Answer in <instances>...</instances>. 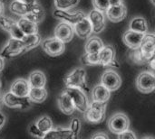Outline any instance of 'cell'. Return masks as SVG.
<instances>
[{
  "label": "cell",
  "instance_id": "1",
  "mask_svg": "<svg viewBox=\"0 0 155 139\" xmlns=\"http://www.w3.org/2000/svg\"><path fill=\"white\" fill-rule=\"evenodd\" d=\"M64 84L66 87L81 88L84 91H88V86L86 83V71L84 68H76L69 72L64 78Z\"/></svg>",
  "mask_w": 155,
  "mask_h": 139
},
{
  "label": "cell",
  "instance_id": "2",
  "mask_svg": "<svg viewBox=\"0 0 155 139\" xmlns=\"http://www.w3.org/2000/svg\"><path fill=\"white\" fill-rule=\"evenodd\" d=\"M107 102H98V101H92L88 109L86 110L85 119L93 124H98L104 121L105 117V110H106Z\"/></svg>",
  "mask_w": 155,
  "mask_h": 139
},
{
  "label": "cell",
  "instance_id": "3",
  "mask_svg": "<svg viewBox=\"0 0 155 139\" xmlns=\"http://www.w3.org/2000/svg\"><path fill=\"white\" fill-rule=\"evenodd\" d=\"M65 91L72 98L76 109L82 113H85L90 106L85 91L81 88H76V87H66Z\"/></svg>",
  "mask_w": 155,
  "mask_h": 139
},
{
  "label": "cell",
  "instance_id": "4",
  "mask_svg": "<svg viewBox=\"0 0 155 139\" xmlns=\"http://www.w3.org/2000/svg\"><path fill=\"white\" fill-rule=\"evenodd\" d=\"M130 128V119L128 116L123 112L114 114L108 120V128L114 134H121Z\"/></svg>",
  "mask_w": 155,
  "mask_h": 139
},
{
  "label": "cell",
  "instance_id": "5",
  "mask_svg": "<svg viewBox=\"0 0 155 139\" xmlns=\"http://www.w3.org/2000/svg\"><path fill=\"white\" fill-rule=\"evenodd\" d=\"M3 103L11 109H26L31 107L33 101L29 97H19L9 91L3 96Z\"/></svg>",
  "mask_w": 155,
  "mask_h": 139
},
{
  "label": "cell",
  "instance_id": "6",
  "mask_svg": "<svg viewBox=\"0 0 155 139\" xmlns=\"http://www.w3.org/2000/svg\"><path fill=\"white\" fill-rule=\"evenodd\" d=\"M137 90L144 94L155 90V75L149 71L141 72L136 78Z\"/></svg>",
  "mask_w": 155,
  "mask_h": 139
},
{
  "label": "cell",
  "instance_id": "7",
  "mask_svg": "<svg viewBox=\"0 0 155 139\" xmlns=\"http://www.w3.org/2000/svg\"><path fill=\"white\" fill-rule=\"evenodd\" d=\"M42 48L46 54L52 57H55L64 53L65 50V45L64 42L54 36L52 38L45 39L42 43Z\"/></svg>",
  "mask_w": 155,
  "mask_h": 139
},
{
  "label": "cell",
  "instance_id": "8",
  "mask_svg": "<svg viewBox=\"0 0 155 139\" xmlns=\"http://www.w3.org/2000/svg\"><path fill=\"white\" fill-rule=\"evenodd\" d=\"M9 9L14 14L24 17L29 13L39 11L44 8L37 2L35 4H26V3H23L17 0H14L9 5Z\"/></svg>",
  "mask_w": 155,
  "mask_h": 139
},
{
  "label": "cell",
  "instance_id": "9",
  "mask_svg": "<svg viewBox=\"0 0 155 139\" xmlns=\"http://www.w3.org/2000/svg\"><path fill=\"white\" fill-rule=\"evenodd\" d=\"M24 52H25V51L23 41L12 37L11 39L8 40L7 43L1 51L0 55L4 58H12Z\"/></svg>",
  "mask_w": 155,
  "mask_h": 139
},
{
  "label": "cell",
  "instance_id": "10",
  "mask_svg": "<svg viewBox=\"0 0 155 139\" xmlns=\"http://www.w3.org/2000/svg\"><path fill=\"white\" fill-rule=\"evenodd\" d=\"M101 83L111 91H115L121 87L122 79L116 71L113 70H108L103 73L101 77Z\"/></svg>",
  "mask_w": 155,
  "mask_h": 139
},
{
  "label": "cell",
  "instance_id": "11",
  "mask_svg": "<svg viewBox=\"0 0 155 139\" xmlns=\"http://www.w3.org/2000/svg\"><path fill=\"white\" fill-rule=\"evenodd\" d=\"M145 33L129 29L123 34V41L131 49H138L143 44Z\"/></svg>",
  "mask_w": 155,
  "mask_h": 139
},
{
  "label": "cell",
  "instance_id": "12",
  "mask_svg": "<svg viewBox=\"0 0 155 139\" xmlns=\"http://www.w3.org/2000/svg\"><path fill=\"white\" fill-rule=\"evenodd\" d=\"M74 34V25L65 22H61L58 24L54 29V36L64 42V43L72 41Z\"/></svg>",
  "mask_w": 155,
  "mask_h": 139
},
{
  "label": "cell",
  "instance_id": "13",
  "mask_svg": "<svg viewBox=\"0 0 155 139\" xmlns=\"http://www.w3.org/2000/svg\"><path fill=\"white\" fill-rule=\"evenodd\" d=\"M74 29L75 34L79 38H81V39L88 38L91 35V33H93L92 23H91L88 15L85 14L76 24H74Z\"/></svg>",
  "mask_w": 155,
  "mask_h": 139
},
{
  "label": "cell",
  "instance_id": "14",
  "mask_svg": "<svg viewBox=\"0 0 155 139\" xmlns=\"http://www.w3.org/2000/svg\"><path fill=\"white\" fill-rule=\"evenodd\" d=\"M53 14L56 19H59L62 22L71 24L73 25L85 15V14L81 11L71 13V12H68L67 10H62V9H57V8L54 11Z\"/></svg>",
  "mask_w": 155,
  "mask_h": 139
},
{
  "label": "cell",
  "instance_id": "15",
  "mask_svg": "<svg viewBox=\"0 0 155 139\" xmlns=\"http://www.w3.org/2000/svg\"><path fill=\"white\" fill-rule=\"evenodd\" d=\"M88 17L92 23L93 32L94 33H100L102 31H104L105 28V17L104 12L94 8L90 11Z\"/></svg>",
  "mask_w": 155,
  "mask_h": 139
},
{
  "label": "cell",
  "instance_id": "16",
  "mask_svg": "<svg viewBox=\"0 0 155 139\" xmlns=\"http://www.w3.org/2000/svg\"><path fill=\"white\" fill-rule=\"evenodd\" d=\"M105 14L111 22L119 23L126 17L127 9H126V6L124 5V4L110 5L109 8L106 10Z\"/></svg>",
  "mask_w": 155,
  "mask_h": 139
},
{
  "label": "cell",
  "instance_id": "17",
  "mask_svg": "<svg viewBox=\"0 0 155 139\" xmlns=\"http://www.w3.org/2000/svg\"><path fill=\"white\" fill-rule=\"evenodd\" d=\"M100 65L103 66H111L114 63H117L115 61V50L114 47L111 44L104 45L98 53Z\"/></svg>",
  "mask_w": 155,
  "mask_h": 139
},
{
  "label": "cell",
  "instance_id": "18",
  "mask_svg": "<svg viewBox=\"0 0 155 139\" xmlns=\"http://www.w3.org/2000/svg\"><path fill=\"white\" fill-rule=\"evenodd\" d=\"M58 107L65 115H72L76 109L72 98L65 90L63 91L58 97Z\"/></svg>",
  "mask_w": 155,
  "mask_h": 139
},
{
  "label": "cell",
  "instance_id": "19",
  "mask_svg": "<svg viewBox=\"0 0 155 139\" xmlns=\"http://www.w3.org/2000/svg\"><path fill=\"white\" fill-rule=\"evenodd\" d=\"M30 90L31 86L29 81L25 79L15 80L10 87V92L19 97H28Z\"/></svg>",
  "mask_w": 155,
  "mask_h": 139
},
{
  "label": "cell",
  "instance_id": "20",
  "mask_svg": "<svg viewBox=\"0 0 155 139\" xmlns=\"http://www.w3.org/2000/svg\"><path fill=\"white\" fill-rule=\"evenodd\" d=\"M111 90L104 86L102 83L97 84L92 90V99L94 101L107 102L111 98Z\"/></svg>",
  "mask_w": 155,
  "mask_h": 139
},
{
  "label": "cell",
  "instance_id": "21",
  "mask_svg": "<svg viewBox=\"0 0 155 139\" xmlns=\"http://www.w3.org/2000/svg\"><path fill=\"white\" fill-rule=\"evenodd\" d=\"M45 138L70 139L74 138V137L71 128L57 127L55 128H52L49 132H47L45 136Z\"/></svg>",
  "mask_w": 155,
  "mask_h": 139
},
{
  "label": "cell",
  "instance_id": "22",
  "mask_svg": "<svg viewBox=\"0 0 155 139\" xmlns=\"http://www.w3.org/2000/svg\"><path fill=\"white\" fill-rule=\"evenodd\" d=\"M31 88H44L46 84V77L41 71H34L28 78Z\"/></svg>",
  "mask_w": 155,
  "mask_h": 139
},
{
  "label": "cell",
  "instance_id": "23",
  "mask_svg": "<svg viewBox=\"0 0 155 139\" xmlns=\"http://www.w3.org/2000/svg\"><path fill=\"white\" fill-rule=\"evenodd\" d=\"M17 24L20 27V29L23 31V33L26 34H33V33H38V26L37 23L32 22L31 20L25 18V17H21L17 21Z\"/></svg>",
  "mask_w": 155,
  "mask_h": 139
},
{
  "label": "cell",
  "instance_id": "24",
  "mask_svg": "<svg viewBox=\"0 0 155 139\" xmlns=\"http://www.w3.org/2000/svg\"><path fill=\"white\" fill-rule=\"evenodd\" d=\"M104 46V44L101 38L97 36H93L87 40L84 49L86 53H99Z\"/></svg>",
  "mask_w": 155,
  "mask_h": 139
},
{
  "label": "cell",
  "instance_id": "25",
  "mask_svg": "<svg viewBox=\"0 0 155 139\" xmlns=\"http://www.w3.org/2000/svg\"><path fill=\"white\" fill-rule=\"evenodd\" d=\"M129 29L146 33L148 31V24H147L145 18H143V16H139V15L134 16V18L131 19L129 23Z\"/></svg>",
  "mask_w": 155,
  "mask_h": 139
},
{
  "label": "cell",
  "instance_id": "26",
  "mask_svg": "<svg viewBox=\"0 0 155 139\" xmlns=\"http://www.w3.org/2000/svg\"><path fill=\"white\" fill-rule=\"evenodd\" d=\"M24 44H25V51H30L35 47H37L41 43L42 39L41 36L37 33H33V34H26L25 37L22 39Z\"/></svg>",
  "mask_w": 155,
  "mask_h": 139
},
{
  "label": "cell",
  "instance_id": "27",
  "mask_svg": "<svg viewBox=\"0 0 155 139\" xmlns=\"http://www.w3.org/2000/svg\"><path fill=\"white\" fill-rule=\"evenodd\" d=\"M28 97L34 103H43L47 98V90L44 88H31Z\"/></svg>",
  "mask_w": 155,
  "mask_h": 139
},
{
  "label": "cell",
  "instance_id": "28",
  "mask_svg": "<svg viewBox=\"0 0 155 139\" xmlns=\"http://www.w3.org/2000/svg\"><path fill=\"white\" fill-rule=\"evenodd\" d=\"M36 126L39 128V129L46 134L53 128V121L48 116H42L40 117L37 121L35 122Z\"/></svg>",
  "mask_w": 155,
  "mask_h": 139
},
{
  "label": "cell",
  "instance_id": "29",
  "mask_svg": "<svg viewBox=\"0 0 155 139\" xmlns=\"http://www.w3.org/2000/svg\"><path fill=\"white\" fill-rule=\"evenodd\" d=\"M80 0H54V6L57 9L69 10L78 5Z\"/></svg>",
  "mask_w": 155,
  "mask_h": 139
},
{
  "label": "cell",
  "instance_id": "30",
  "mask_svg": "<svg viewBox=\"0 0 155 139\" xmlns=\"http://www.w3.org/2000/svg\"><path fill=\"white\" fill-rule=\"evenodd\" d=\"M82 62L85 65H96L100 64L98 53H84L82 56Z\"/></svg>",
  "mask_w": 155,
  "mask_h": 139
},
{
  "label": "cell",
  "instance_id": "31",
  "mask_svg": "<svg viewBox=\"0 0 155 139\" xmlns=\"http://www.w3.org/2000/svg\"><path fill=\"white\" fill-rule=\"evenodd\" d=\"M16 24V22L12 19L11 17H8V16H4V15H1L0 16V27L6 31V32H10V30L12 29V27Z\"/></svg>",
  "mask_w": 155,
  "mask_h": 139
},
{
  "label": "cell",
  "instance_id": "32",
  "mask_svg": "<svg viewBox=\"0 0 155 139\" xmlns=\"http://www.w3.org/2000/svg\"><path fill=\"white\" fill-rule=\"evenodd\" d=\"M24 17L31 20L32 22H35V23H37L38 24L41 21H43L44 18H45V10L42 9V10H39V11H35V12L29 13V14H27Z\"/></svg>",
  "mask_w": 155,
  "mask_h": 139
},
{
  "label": "cell",
  "instance_id": "33",
  "mask_svg": "<svg viewBox=\"0 0 155 139\" xmlns=\"http://www.w3.org/2000/svg\"><path fill=\"white\" fill-rule=\"evenodd\" d=\"M92 2L95 9L100 10L104 13H105L110 6V0H92Z\"/></svg>",
  "mask_w": 155,
  "mask_h": 139
},
{
  "label": "cell",
  "instance_id": "34",
  "mask_svg": "<svg viewBox=\"0 0 155 139\" xmlns=\"http://www.w3.org/2000/svg\"><path fill=\"white\" fill-rule=\"evenodd\" d=\"M28 131H29V133H30L33 137H38V138H45V134L44 132H42V131L39 129V128L36 126V124H35V123H32V124L29 126V128H28Z\"/></svg>",
  "mask_w": 155,
  "mask_h": 139
},
{
  "label": "cell",
  "instance_id": "35",
  "mask_svg": "<svg viewBox=\"0 0 155 139\" xmlns=\"http://www.w3.org/2000/svg\"><path fill=\"white\" fill-rule=\"evenodd\" d=\"M9 33L11 34V37L15 38V39H20V40H22V39L25 37V34L23 33V31L20 29V27L18 26L17 22H16V24L12 27V29L10 30Z\"/></svg>",
  "mask_w": 155,
  "mask_h": 139
},
{
  "label": "cell",
  "instance_id": "36",
  "mask_svg": "<svg viewBox=\"0 0 155 139\" xmlns=\"http://www.w3.org/2000/svg\"><path fill=\"white\" fill-rule=\"evenodd\" d=\"M70 128L74 134V138L78 137V135H79V132L81 130V121L78 119V118H74L72 121H71V124H70Z\"/></svg>",
  "mask_w": 155,
  "mask_h": 139
},
{
  "label": "cell",
  "instance_id": "37",
  "mask_svg": "<svg viewBox=\"0 0 155 139\" xmlns=\"http://www.w3.org/2000/svg\"><path fill=\"white\" fill-rule=\"evenodd\" d=\"M118 138L120 139H135L137 138V137H136V135L133 132V131H131V130H126V131H124V132H123V133H121V134H118Z\"/></svg>",
  "mask_w": 155,
  "mask_h": 139
},
{
  "label": "cell",
  "instance_id": "38",
  "mask_svg": "<svg viewBox=\"0 0 155 139\" xmlns=\"http://www.w3.org/2000/svg\"><path fill=\"white\" fill-rule=\"evenodd\" d=\"M92 138H109V137L105 134V133H104V132H99V133H96V134H94V135H93L92 136Z\"/></svg>",
  "mask_w": 155,
  "mask_h": 139
},
{
  "label": "cell",
  "instance_id": "39",
  "mask_svg": "<svg viewBox=\"0 0 155 139\" xmlns=\"http://www.w3.org/2000/svg\"><path fill=\"white\" fill-rule=\"evenodd\" d=\"M5 115L2 112H0V129L5 125Z\"/></svg>",
  "mask_w": 155,
  "mask_h": 139
},
{
  "label": "cell",
  "instance_id": "40",
  "mask_svg": "<svg viewBox=\"0 0 155 139\" xmlns=\"http://www.w3.org/2000/svg\"><path fill=\"white\" fill-rule=\"evenodd\" d=\"M124 0H110V5H121L124 4Z\"/></svg>",
  "mask_w": 155,
  "mask_h": 139
},
{
  "label": "cell",
  "instance_id": "41",
  "mask_svg": "<svg viewBox=\"0 0 155 139\" xmlns=\"http://www.w3.org/2000/svg\"><path fill=\"white\" fill-rule=\"evenodd\" d=\"M5 12V3L4 0H0V16L4 14Z\"/></svg>",
  "mask_w": 155,
  "mask_h": 139
},
{
  "label": "cell",
  "instance_id": "42",
  "mask_svg": "<svg viewBox=\"0 0 155 139\" xmlns=\"http://www.w3.org/2000/svg\"><path fill=\"white\" fill-rule=\"evenodd\" d=\"M4 67H5V61H4V57H2V56L0 55V72L3 71Z\"/></svg>",
  "mask_w": 155,
  "mask_h": 139
},
{
  "label": "cell",
  "instance_id": "43",
  "mask_svg": "<svg viewBox=\"0 0 155 139\" xmlns=\"http://www.w3.org/2000/svg\"><path fill=\"white\" fill-rule=\"evenodd\" d=\"M17 1L26 3V4H35V3H36V0H17Z\"/></svg>",
  "mask_w": 155,
  "mask_h": 139
},
{
  "label": "cell",
  "instance_id": "44",
  "mask_svg": "<svg viewBox=\"0 0 155 139\" xmlns=\"http://www.w3.org/2000/svg\"><path fill=\"white\" fill-rule=\"evenodd\" d=\"M151 2H152V4L153 5H155V0H150Z\"/></svg>",
  "mask_w": 155,
  "mask_h": 139
},
{
  "label": "cell",
  "instance_id": "45",
  "mask_svg": "<svg viewBox=\"0 0 155 139\" xmlns=\"http://www.w3.org/2000/svg\"><path fill=\"white\" fill-rule=\"evenodd\" d=\"M0 89H1V81H0ZM0 98H1V90H0Z\"/></svg>",
  "mask_w": 155,
  "mask_h": 139
}]
</instances>
